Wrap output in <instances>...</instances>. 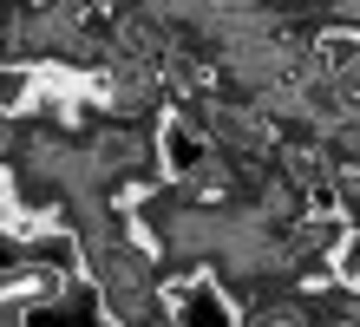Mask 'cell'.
<instances>
[{
  "label": "cell",
  "instance_id": "6da1fadb",
  "mask_svg": "<svg viewBox=\"0 0 360 327\" xmlns=\"http://www.w3.org/2000/svg\"><path fill=\"white\" fill-rule=\"evenodd\" d=\"M164 164H171L177 177L203 170V138H197V131H190L184 118H171V124H164Z\"/></svg>",
  "mask_w": 360,
  "mask_h": 327
},
{
  "label": "cell",
  "instance_id": "7a4b0ae2",
  "mask_svg": "<svg viewBox=\"0 0 360 327\" xmlns=\"http://www.w3.org/2000/svg\"><path fill=\"white\" fill-rule=\"evenodd\" d=\"M314 59H321L328 72H354V65H360V33H347V27L321 33V39H314Z\"/></svg>",
  "mask_w": 360,
  "mask_h": 327
},
{
  "label": "cell",
  "instance_id": "3957f363",
  "mask_svg": "<svg viewBox=\"0 0 360 327\" xmlns=\"http://www.w3.org/2000/svg\"><path fill=\"white\" fill-rule=\"evenodd\" d=\"M33 85H39V72H33V65H0V112H27V105H33Z\"/></svg>",
  "mask_w": 360,
  "mask_h": 327
},
{
  "label": "cell",
  "instance_id": "277c9868",
  "mask_svg": "<svg viewBox=\"0 0 360 327\" xmlns=\"http://www.w3.org/2000/svg\"><path fill=\"white\" fill-rule=\"evenodd\" d=\"M171 301L184 308V327H229V314L217 308V295H210V288H177Z\"/></svg>",
  "mask_w": 360,
  "mask_h": 327
},
{
  "label": "cell",
  "instance_id": "5b68a950",
  "mask_svg": "<svg viewBox=\"0 0 360 327\" xmlns=\"http://www.w3.org/2000/svg\"><path fill=\"white\" fill-rule=\"evenodd\" d=\"M334 275L360 281V236H341V243H334Z\"/></svg>",
  "mask_w": 360,
  "mask_h": 327
},
{
  "label": "cell",
  "instance_id": "8992f818",
  "mask_svg": "<svg viewBox=\"0 0 360 327\" xmlns=\"http://www.w3.org/2000/svg\"><path fill=\"white\" fill-rule=\"evenodd\" d=\"M262 327H295V321H288V314H269V321H262Z\"/></svg>",
  "mask_w": 360,
  "mask_h": 327
},
{
  "label": "cell",
  "instance_id": "52a82bcc",
  "mask_svg": "<svg viewBox=\"0 0 360 327\" xmlns=\"http://www.w3.org/2000/svg\"><path fill=\"white\" fill-rule=\"evenodd\" d=\"M0 203H7V184H0Z\"/></svg>",
  "mask_w": 360,
  "mask_h": 327
}]
</instances>
